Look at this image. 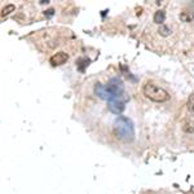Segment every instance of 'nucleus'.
Listing matches in <instances>:
<instances>
[{"label":"nucleus","instance_id":"f257e3e1","mask_svg":"<svg viewBox=\"0 0 194 194\" xmlns=\"http://www.w3.org/2000/svg\"><path fill=\"white\" fill-rule=\"evenodd\" d=\"M114 133L123 141H132L135 136L133 124L126 117H119L114 122Z\"/></svg>","mask_w":194,"mask_h":194},{"label":"nucleus","instance_id":"f03ea898","mask_svg":"<svg viewBox=\"0 0 194 194\" xmlns=\"http://www.w3.org/2000/svg\"><path fill=\"white\" fill-rule=\"evenodd\" d=\"M143 93L145 95L146 99L155 101V102H164L167 100H170V95L166 90H163L162 87L157 85L154 83L148 82L144 88H143Z\"/></svg>","mask_w":194,"mask_h":194},{"label":"nucleus","instance_id":"7ed1b4c3","mask_svg":"<svg viewBox=\"0 0 194 194\" xmlns=\"http://www.w3.org/2000/svg\"><path fill=\"white\" fill-rule=\"evenodd\" d=\"M108 102H109L108 104L109 110L111 113H114V114H120L123 110H124V108H126L124 102H123L120 99H113V100H110Z\"/></svg>","mask_w":194,"mask_h":194},{"label":"nucleus","instance_id":"20e7f679","mask_svg":"<svg viewBox=\"0 0 194 194\" xmlns=\"http://www.w3.org/2000/svg\"><path fill=\"white\" fill-rule=\"evenodd\" d=\"M67 58H69L67 53H65V52H58V53H55L49 58V62L53 66H60V65H64L67 61Z\"/></svg>","mask_w":194,"mask_h":194},{"label":"nucleus","instance_id":"39448f33","mask_svg":"<svg viewBox=\"0 0 194 194\" xmlns=\"http://www.w3.org/2000/svg\"><path fill=\"white\" fill-rule=\"evenodd\" d=\"M95 93L99 96L100 99H102V100H108V101L111 100V96H110L109 91L106 90V85H104L101 83H97L95 85Z\"/></svg>","mask_w":194,"mask_h":194},{"label":"nucleus","instance_id":"423d86ee","mask_svg":"<svg viewBox=\"0 0 194 194\" xmlns=\"http://www.w3.org/2000/svg\"><path fill=\"white\" fill-rule=\"evenodd\" d=\"M182 131L187 132V133L194 132V114H189V115L185 117L182 122Z\"/></svg>","mask_w":194,"mask_h":194},{"label":"nucleus","instance_id":"0eeeda50","mask_svg":"<svg viewBox=\"0 0 194 194\" xmlns=\"http://www.w3.org/2000/svg\"><path fill=\"white\" fill-rule=\"evenodd\" d=\"M164 18H166L164 11H157V12L154 13V22H155V23L162 25V22H164Z\"/></svg>","mask_w":194,"mask_h":194},{"label":"nucleus","instance_id":"6e6552de","mask_svg":"<svg viewBox=\"0 0 194 194\" xmlns=\"http://www.w3.org/2000/svg\"><path fill=\"white\" fill-rule=\"evenodd\" d=\"M88 65H90V60L85 58V57H83V58H79V60L76 61L78 70H80V71H84L85 67H87Z\"/></svg>","mask_w":194,"mask_h":194},{"label":"nucleus","instance_id":"1a4fd4ad","mask_svg":"<svg viewBox=\"0 0 194 194\" xmlns=\"http://www.w3.org/2000/svg\"><path fill=\"white\" fill-rule=\"evenodd\" d=\"M180 20L182 22H192L194 20V14L190 13V12H182L180 14Z\"/></svg>","mask_w":194,"mask_h":194},{"label":"nucleus","instance_id":"9d476101","mask_svg":"<svg viewBox=\"0 0 194 194\" xmlns=\"http://www.w3.org/2000/svg\"><path fill=\"white\" fill-rule=\"evenodd\" d=\"M158 32H159L162 36H170L171 35V29L168 27V26H166V25H161L159 26V29H158Z\"/></svg>","mask_w":194,"mask_h":194},{"label":"nucleus","instance_id":"9b49d317","mask_svg":"<svg viewBox=\"0 0 194 194\" xmlns=\"http://www.w3.org/2000/svg\"><path fill=\"white\" fill-rule=\"evenodd\" d=\"M14 9H16V7H14L13 4H8L7 7L3 8V11H2V17H5V16H8L9 13L14 12Z\"/></svg>","mask_w":194,"mask_h":194},{"label":"nucleus","instance_id":"f8f14e48","mask_svg":"<svg viewBox=\"0 0 194 194\" xmlns=\"http://www.w3.org/2000/svg\"><path fill=\"white\" fill-rule=\"evenodd\" d=\"M188 109L190 114H194V93H192L188 99Z\"/></svg>","mask_w":194,"mask_h":194},{"label":"nucleus","instance_id":"ddd939ff","mask_svg":"<svg viewBox=\"0 0 194 194\" xmlns=\"http://www.w3.org/2000/svg\"><path fill=\"white\" fill-rule=\"evenodd\" d=\"M53 13H55V11H53V9H48V11L46 12V16L51 17V16H53Z\"/></svg>","mask_w":194,"mask_h":194}]
</instances>
